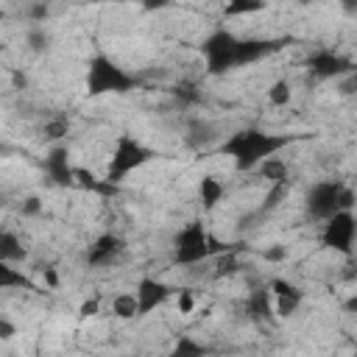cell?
Returning a JSON list of instances; mask_svg holds the SVG:
<instances>
[{"mask_svg":"<svg viewBox=\"0 0 357 357\" xmlns=\"http://www.w3.org/2000/svg\"><path fill=\"white\" fill-rule=\"evenodd\" d=\"M20 212H22L25 218H33V215H39V212H42V201H39L36 195H28V198L22 201V206H20Z\"/></svg>","mask_w":357,"mask_h":357,"instance_id":"obj_29","label":"cell"},{"mask_svg":"<svg viewBox=\"0 0 357 357\" xmlns=\"http://www.w3.org/2000/svg\"><path fill=\"white\" fill-rule=\"evenodd\" d=\"M0 287L3 290H11V287H31L28 276L22 271L14 268V262H3L0 259Z\"/></svg>","mask_w":357,"mask_h":357,"instance_id":"obj_19","label":"cell"},{"mask_svg":"<svg viewBox=\"0 0 357 357\" xmlns=\"http://www.w3.org/2000/svg\"><path fill=\"white\" fill-rule=\"evenodd\" d=\"M293 142V137L287 134H271V131H262V128H240L234 131L223 145H220V153L231 159V165L237 170H254L259 167L262 159L279 153L282 148H287Z\"/></svg>","mask_w":357,"mask_h":357,"instance_id":"obj_1","label":"cell"},{"mask_svg":"<svg viewBox=\"0 0 357 357\" xmlns=\"http://www.w3.org/2000/svg\"><path fill=\"white\" fill-rule=\"evenodd\" d=\"M245 307H248L251 318H257V321H271V315L276 312L271 287H257V290H251V293H248Z\"/></svg>","mask_w":357,"mask_h":357,"instance_id":"obj_13","label":"cell"},{"mask_svg":"<svg viewBox=\"0 0 357 357\" xmlns=\"http://www.w3.org/2000/svg\"><path fill=\"white\" fill-rule=\"evenodd\" d=\"M271 293H273V298L276 296H304L293 282H287V279H271Z\"/></svg>","mask_w":357,"mask_h":357,"instance_id":"obj_26","label":"cell"},{"mask_svg":"<svg viewBox=\"0 0 357 357\" xmlns=\"http://www.w3.org/2000/svg\"><path fill=\"white\" fill-rule=\"evenodd\" d=\"M137 298H139V315H148L153 312L156 307H162L170 296V287L162 282V279H153V276H142L134 287Z\"/></svg>","mask_w":357,"mask_h":357,"instance_id":"obj_11","label":"cell"},{"mask_svg":"<svg viewBox=\"0 0 357 357\" xmlns=\"http://www.w3.org/2000/svg\"><path fill=\"white\" fill-rule=\"evenodd\" d=\"M343 78H349V81H343V84H340V92H343V95H354V92H357V73L351 70V73H349V75H343Z\"/></svg>","mask_w":357,"mask_h":357,"instance_id":"obj_34","label":"cell"},{"mask_svg":"<svg viewBox=\"0 0 357 357\" xmlns=\"http://www.w3.org/2000/svg\"><path fill=\"white\" fill-rule=\"evenodd\" d=\"M337 6H340L346 14H357V0H337Z\"/></svg>","mask_w":357,"mask_h":357,"instance_id":"obj_38","label":"cell"},{"mask_svg":"<svg viewBox=\"0 0 357 357\" xmlns=\"http://www.w3.org/2000/svg\"><path fill=\"white\" fill-rule=\"evenodd\" d=\"M98 310H100V301H98V298H84L81 307H78V315H81V318H95Z\"/></svg>","mask_w":357,"mask_h":357,"instance_id":"obj_30","label":"cell"},{"mask_svg":"<svg viewBox=\"0 0 357 357\" xmlns=\"http://www.w3.org/2000/svg\"><path fill=\"white\" fill-rule=\"evenodd\" d=\"M290 100H293V86H290V81L279 78V81H273V84L268 86V103H271V106L282 109V106H287Z\"/></svg>","mask_w":357,"mask_h":357,"instance_id":"obj_20","label":"cell"},{"mask_svg":"<svg viewBox=\"0 0 357 357\" xmlns=\"http://www.w3.org/2000/svg\"><path fill=\"white\" fill-rule=\"evenodd\" d=\"M268 187H271V190H268V195H265L259 212H271V209H276V206L282 204V198L287 195V181H282V184H268Z\"/></svg>","mask_w":357,"mask_h":357,"instance_id":"obj_22","label":"cell"},{"mask_svg":"<svg viewBox=\"0 0 357 357\" xmlns=\"http://www.w3.org/2000/svg\"><path fill=\"white\" fill-rule=\"evenodd\" d=\"M151 148H145L139 139H134L131 134H120L114 139V148H112V156H109V170H106V178L112 184L123 181L128 173L139 170L145 162H151Z\"/></svg>","mask_w":357,"mask_h":357,"instance_id":"obj_4","label":"cell"},{"mask_svg":"<svg viewBox=\"0 0 357 357\" xmlns=\"http://www.w3.org/2000/svg\"><path fill=\"white\" fill-rule=\"evenodd\" d=\"M223 195H226V187H223V181H220L218 176L206 173V176L198 178V201H201V206H204L206 212L215 209V206L223 201Z\"/></svg>","mask_w":357,"mask_h":357,"instance_id":"obj_12","label":"cell"},{"mask_svg":"<svg viewBox=\"0 0 357 357\" xmlns=\"http://www.w3.org/2000/svg\"><path fill=\"white\" fill-rule=\"evenodd\" d=\"M301 301H304V296H276V301H273V307H276V315H282V318H290L293 312H298Z\"/></svg>","mask_w":357,"mask_h":357,"instance_id":"obj_23","label":"cell"},{"mask_svg":"<svg viewBox=\"0 0 357 357\" xmlns=\"http://www.w3.org/2000/svg\"><path fill=\"white\" fill-rule=\"evenodd\" d=\"M354 237H357V218L351 215V209H340L332 218L324 220L321 229V243L343 257H349L354 251Z\"/></svg>","mask_w":357,"mask_h":357,"instance_id":"obj_6","label":"cell"},{"mask_svg":"<svg viewBox=\"0 0 357 357\" xmlns=\"http://www.w3.org/2000/svg\"><path fill=\"white\" fill-rule=\"evenodd\" d=\"M212 251H215V243L206 234L201 220H192L184 229H178V234L173 240V259L178 265H201L209 259Z\"/></svg>","mask_w":357,"mask_h":357,"instance_id":"obj_5","label":"cell"},{"mask_svg":"<svg viewBox=\"0 0 357 357\" xmlns=\"http://www.w3.org/2000/svg\"><path fill=\"white\" fill-rule=\"evenodd\" d=\"M11 335H14V326H11V321H8V318H0V337H3V340H8Z\"/></svg>","mask_w":357,"mask_h":357,"instance_id":"obj_37","label":"cell"},{"mask_svg":"<svg viewBox=\"0 0 357 357\" xmlns=\"http://www.w3.org/2000/svg\"><path fill=\"white\" fill-rule=\"evenodd\" d=\"M176 98H181L184 103H192V100H198V92L192 89V84H181V86H176Z\"/></svg>","mask_w":357,"mask_h":357,"instance_id":"obj_32","label":"cell"},{"mask_svg":"<svg viewBox=\"0 0 357 357\" xmlns=\"http://www.w3.org/2000/svg\"><path fill=\"white\" fill-rule=\"evenodd\" d=\"M42 167H45V176L56 184V187H70L75 184V167L70 162V151L64 145H53L45 159H42Z\"/></svg>","mask_w":357,"mask_h":357,"instance_id":"obj_9","label":"cell"},{"mask_svg":"<svg viewBox=\"0 0 357 357\" xmlns=\"http://www.w3.org/2000/svg\"><path fill=\"white\" fill-rule=\"evenodd\" d=\"M123 248H126V243H123L117 234L106 231V234L95 237V243L86 248V265H92V268L112 265V262H114V259L123 254Z\"/></svg>","mask_w":357,"mask_h":357,"instance_id":"obj_10","label":"cell"},{"mask_svg":"<svg viewBox=\"0 0 357 357\" xmlns=\"http://www.w3.org/2000/svg\"><path fill=\"white\" fill-rule=\"evenodd\" d=\"M112 312L123 321H131V318H139V298L137 293H117L112 298Z\"/></svg>","mask_w":357,"mask_h":357,"instance_id":"obj_17","label":"cell"},{"mask_svg":"<svg viewBox=\"0 0 357 357\" xmlns=\"http://www.w3.org/2000/svg\"><path fill=\"white\" fill-rule=\"evenodd\" d=\"M173 351L181 357V354H204L206 351V346H201L198 340H192L190 335H184V337H178V343L173 346Z\"/></svg>","mask_w":357,"mask_h":357,"instance_id":"obj_25","label":"cell"},{"mask_svg":"<svg viewBox=\"0 0 357 357\" xmlns=\"http://www.w3.org/2000/svg\"><path fill=\"white\" fill-rule=\"evenodd\" d=\"M25 42L33 53H45L50 47V33L45 31V25H33L28 33H25Z\"/></svg>","mask_w":357,"mask_h":357,"instance_id":"obj_21","label":"cell"},{"mask_svg":"<svg viewBox=\"0 0 357 357\" xmlns=\"http://www.w3.org/2000/svg\"><path fill=\"white\" fill-rule=\"evenodd\" d=\"M354 204H357V192L351 187H343V192H340V209H351Z\"/></svg>","mask_w":357,"mask_h":357,"instance_id":"obj_33","label":"cell"},{"mask_svg":"<svg viewBox=\"0 0 357 357\" xmlns=\"http://www.w3.org/2000/svg\"><path fill=\"white\" fill-rule=\"evenodd\" d=\"M343 181L337 178H326V181H315L310 190H307V212L315 218V220H326L332 218L335 212H340V192H343Z\"/></svg>","mask_w":357,"mask_h":357,"instance_id":"obj_7","label":"cell"},{"mask_svg":"<svg viewBox=\"0 0 357 357\" xmlns=\"http://www.w3.org/2000/svg\"><path fill=\"white\" fill-rule=\"evenodd\" d=\"M259 176H262L268 184H282V181H287V176H290V167H287V162H284L279 153H273V156H268V159L259 162Z\"/></svg>","mask_w":357,"mask_h":357,"instance_id":"obj_14","label":"cell"},{"mask_svg":"<svg viewBox=\"0 0 357 357\" xmlns=\"http://www.w3.org/2000/svg\"><path fill=\"white\" fill-rule=\"evenodd\" d=\"M0 259H3V262H22V259H25L22 240H20L14 231H8V229L0 231Z\"/></svg>","mask_w":357,"mask_h":357,"instance_id":"obj_16","label":"cell"},{"mask_svg":"<svg viewBox=\"0 0 357 357\" xmlns=\"http://www.w3.org/2000/svg\"><path fill=\"white\" fill-rule=\"evenodd\" d=\"M307 70H310L315 78L329 81V78H343V75H349V73L354 70V64H351L346 56L335 53V50H315V53L307 59Z\"/></svg>","mask_w":357,"mask_h":357,"instance_id":"obj_8","label":"cell"},{"mask_svg":"<svg viewBox=\"0 0 357 357\" xmlns=\"http://www.w3.org/2000/svg\"><path fill=\"white\" fill-rule=\"evenodd\" d=\"M271 53V42H262V39H240V53H237V64L245 67V64H254L259 61L262 56Z\"/></svg>","mask_w":357,"mask_h":357,"instance_id":"obj_15","label":"cell"},{"mask_svg":"<svg viewBox=\"0 0 357 357\" xmlns=\"http://www.w3.org/2000/svg\"><path fill=\"white\" fill-rule=\"evenodd\" d=\"M167 6H170V0H142V8L145 11H162Z\"/></svg>","mask_w":357,"mask_h":357,"instance_id":"obj_35","label":"cell"},{"mask_svg":"<svg viewBox=\"0 0 357 357\" xmlns=\"http://www.w3.org/2000/svg\"><path fill=\"white\" fill-rule=\"evenodd\" d=\"M137 86V78L120 67L114 59L95 53L86 64V92L89 95H123Z\"/></svg>","mask_w":357,"mask_h":357,"instance_id":"obj_2","label":"cell"},{"mask_svg":"<svg viewBox=\"0 0 357 357\" xmlns=\"http://www.w3.org/2000/svg\"><path fill=\"white\" fill-rule=\"evenodd\" d=\"M343 310H346V312H357V296H351V298L343 304Z\"/></svg>","mask_w":357,"mask_h":357,"instance_id":"obj_39","label":"cell"},{"mask_svg":"<svg viewBox=\"0 0 357 357\" xmlns=\"http://www.w3.org/2000/svg\"><path fill=\"white\" fill-rule=\"evenodd\" d=\"M237 268H240L237 257H234V254H223V257L218 259V271H215V276H231V273H237Z\"/></svg>","mask_w":357,"mask_h":357,"instance_id":"obj_27","label":"cell"},{"mask_svg":"<svg viewBox=\"0 0 357 357\" xmlns=\"http://www.w3.org/2000/svg\"><path fill=\"white\" fill-rule=\"evenodd\" d=\"M265 259L268 262H282V259H287V248L284 245H268L265 248Z\"/></svg>","mask_w":357,"mask_h":357,"instance_id":"obj_31","label":"cell"},{"mask_svg":"<svg viewBox=\"0 0 357 357\" xmlns=\"http://www.w3.org/2000/svg\"><path fill=\"white\" fill-rule=\"evenodd\" d=\"M45 139H50V142H56V139H61L67 131H70V123L64 120V117H53V120H47L45 123Z\"/></svg>","mask_w":357,"mask_h":357,"instance_id":"obj_24","label":"cell"},{"mask_svg":"<svg viewBox=\"0 0 357 357\" xmlns=\"http://www.w3.org/2000/svg\"><path fill=\"white\" fill-rule=\"evenodd\" d=\"M268 6V0H226L223 14L226 17H251L257 11H262Z\"/></svg>","mask_w":357,"mask_h":357,"instance_id":"obj_18","label":"cell"},{"mask_svg":"<svg viewBox=\"0 0 357 357\" xmlns=\"http://www.w3.org/2000/svg\"><path fill=\"white\" fill-rule=\"evenodd\" d=\"M176 304H178V312H181V315H190V312L195 310V298H192V293H190V290H178Z\"/></svg>","mask_w":357,"mask_h":357,"instance_id":"obj_28","label":"cell"},{"mask_svg":"<svg viewBox=\"0 0 357 357\" xmlns=\"http://www.w3.org/2000/svg\"><path fill=\"white\" fill-rule=\"evenodd\" d=\"M201 53H204V67L209 75H223L237 64V53H240V36H234L231 31H212L204 45H201Z\"/></svg>","mask_w":357,"mask_h":357,"instance_id":"obj_3","label":"cell"},{"mask_svg":"<svg viewBox=\"0 0 357 357\" xmlns=\"http://www.w3.org/2000/svg\"><path fill=\"white\" fill-rule=\"evenodd\" d=\"M42 276H45L47 287H59V273H56L53 268H45V271H42Z\"/></svg>","mask_w":357,"mask_h":357,"instance_id":"obj_36","label":"cell"}]
</instances>
